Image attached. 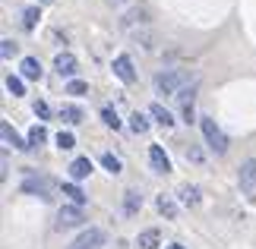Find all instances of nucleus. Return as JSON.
<instances>
[{
    "instance_id": "9",
    "label": "nucleus",
    "mask_w": 256,
    "mask_h": 249,
    "mask_svg": "<svg viewBox=\"0 0 256 249\" xmlns=\"http://www.w3.org/2000/svg\"><path fill=\"white\" fill-rule=\"evenodd\" d=\"M54 69H57V73H60V76H76V69H80V63H76V57L73 54H57L54 57Z\"/></svg>"
},
{
    "instance_id": "28",
    "label": "nucleus",
    "mask_w": 256,
    "mask_h": 249,
    "mask_svg": "<svg viewBox=\"0 0 256 249\" xmlns=\"http://www.w3.org/2000/svg\"><path fill=\"white\" fill-rule=\"evenodd\" d=\"M13 54H16V41H10V38H4V41H0V57H4V60H10Z\"/></svg>"
},
{
    "instance_id": "12",
    "label": "nucleus",
    "mask_w": 256,
    "mask_h": 249,
    "mask_svg": "<svg viewBox=\"0 0 256 249\" xmlns=\"http://www.w3.org/2000/svg\"><path fill=\"white\" fill-rule=\"evenodd\" d=\"M88 174H92V161H88V158H76V161L70 164V177H73V180H86Z\"/></svg>"
},
{
    "instance_id": "2",
    "label": "nucleus",
    "mask_w": 256,
    "mask_h": 249,
    "mask_svg": "<svg viewBox=\"0 0 256 249\" xmlns=\"http://www.w3.org/2000/svg\"><path fill=\"white\" fill-rule=\"evenodd\" d=\"M200 126H202V136H206V142H209V148H212L215 155L228 152V136L218 129V123H215L212 117H200Z\"/></svg>"
},
{
    "instance_id": "6",
    "label": "nucleus",
    "mask_w": 256,
    "mask_h": 249,
    "mask_svg": "<svg viewBox=\"0 0 256 249\" xmlns=\"http://www.w3.org/2000/svg\"><path fill=\"white\" fill-rule=\"evenodd\" d=\"M238 183L244 193H253L256 189V158H250V161H244L240 164V171H238Z\"/></svg>"
},
{
    "instance_id": "13",
    "label": "nucleus",
    "mask_w": 256,
    "mask_h": 249,
    "mask_svg": "<svg viewBox=\"0 0 256 249\" xmlns=\"http://www.w3.org/2000/svg\"><path fill=\"white\" fill-rule=\"evenodd\" d=\"M136 22L146 25L149 22V13H146V9H130V13L124 16V28H130V32H136Z\"/></svg>"
},
{
    "instance_id": "10",
    "label": "nucleus",
    "mask_w": 256,
    "mask_h": 249,
    "mask_svg": "<svg viewBox=\"0 0 256 249\" xmlns=\"http://www.w3.org/2000/svg\"><path fill=\"white\" fill-rule=\"evenodd\" d=\"M0 136H4V142H6V145H13V148H28V142H22V139L16 136V129L10 126V120L0 123Z\"/></svg>"
},
{
    "instance_id": "24",
    "label": "nucleus",
    "mask_w": 256,
    "mask_h": 249,
    "mask_svg": "<svg viewBox=\"0 0 256 249\" xmlns=\"http://www.w3.org/2000/svg\"><path fill=\"white\" fill-rule=\"evenodd\" d=\"M6 88H10V95H26V85H22V79L19 76H6Z\"/></svg>"
},
{
    "instance_id": "31",
    "label": "nucleus",
    "mask_w": 256,
    "mask_h": 249,
    "mask_svg": "<svg viewBox=\"0 0 256 249\" xmlns=\"http://www.w3.org/2000/svg\"><path fill=\"white\" fill-rule=\"evenodd\" d=\"M35 117H42V120H48V117H51V107H48V101H35Z\"/></svg>"
},
{
    "instance_id": "8",
    "label": "nucleus",
    "mask_w": 256,
    "mask_h": 249,
    "mask_svg": "<svg viewBox=\"0 0 256 249\" xmlns=\"http://www.w3.org/2000/svg\"><path fill=\"white\" fill-rule=\"evenodd\" d=\"M149 164H152L155 174H168V171H171V158L164 155L162 145H152V148H149Z\"/></svg>"
},
{
    "instance_id": "34",
    "label": "nucleus",
    "mask_w": 256,
    "mask_h": 249,
    "mask_svg": "<svg viewBox=\"0 0 256 249\" xmlns=\"http://www.w3.org/2000/svg\"><path fill=\"white\" fill-rule=\"evenodd\" d=\"M108 3H120V0H108Z\"/></svg>"
},
{
    "instance_id": "5",
    "label": "nucleus",
    "mask_w": 256,
    "mask_h": 249,
    "mask_svg": "<svg viewBox=\"0 0 256 249\" xmlns=\"http://www.w3.org/2000/svg\"><path fill=\"white\" fill-rule=\"evenodd\" d=\"M104 243H108L104 231H98V227H88V231H82V234L70 243V249H102Z\"/></svg>"
},
{
    "instance_id": "17",
    "label": "nucleus",
    "mask_w": 256,
    "mask_h": 249,
    "mask_svg": "<svg viewBox=\"0 0 256 249\" xmlns=\"http://www.w3.org/2000/svg\"><path fill=\"white\" fill-rule=\"evenodd\" d=\"M124 208H126V215H136L142 208V196L136 193V189H130V193H124Z\"/></svg>"
},
{
    "instance_id": "19",
    "label": "nucleus",
    "mask_w": 256,
    "mask_h": 249,
    "mask_svg": "<svg viewBox=\"0 0 256 249\" xmlns=\"http://www.w3.org/2000/svg\"><path fill=\"white\" fill-rule=\"evenodd\" d=\"M60 120H66V123H82V111L76 104H64L60 107Z\"/></svg>"
},
{
    "instance_id": "11",
    "label": "nucleus",
    "mask_w": 256,
    "mask_h": 249,
    "mask_svg": "<svg viewBox=\"0 0 256 249\" xmlns=\"http://www.w3.org/2000/svg\"><path fill=\"white\" fill-rule=\"evenodd\" d=\"M158 243H162V234L155 231V227L152 231H142L140 237H136V246L140 249H158Z\"/></svg>"
},
{
    "instance_id": "3",
    "label": "nucleus",
    "mask_w": 256,
    "mask_h": 249,
    "mask_svg": "<svg viewBox=\"0 0 256 249\" xmlns=\"http://www.w3.org/2000/svg\"><path fill=\"white\" fill-rule=\"evenodd\" d=\"M22 193L51 199V193H54V180H51V177H44V174H28L26 180H22Z\"/></svg>"
},
{
    "instance_id": "33",
    "label": "nucleus",
    "mask_w": 256,
    "mask_h": 249,
    "mask_svg": "<svg viewBox=\"0 0 256 249\" xmlns=\"http://www.w3.org/2000/svg\"><path fill=\"white\" fill-rule=\"evenodd\" d=\"M168 249H184V246H177V243H174V246H168Z\"/></svg>"
},
{
    "instance_id": "35",
    "label": "nucleus",
    "mask_w": 256,
    "mask_h": 249,
    "mask_svg": "<svg viewBox=\"0 0 256 249\" xmlns=\"http://www.w3.org/2000/svg\"><path fill=\"white\" fill-rule=\"evenodd\" d=\"M42 3H51V0H42Z\"/></svg>"
},
{
    "instance_id": "25",
    "label": "nucleus",
    "mask_w": 256,
    "mask_h": 249,
    "mask_svg": "<svg viewBox=\"0 0 256 249\" xmlns=\"http://www.w3.org/2000/svg\"><path fill=\"white\" fill-rule=\"evenodd\" d=\"M130 129H133V133H146V129H149V120H146V117L136 111V114L130 117Z\"/></svg>"
},
{
    "instance_id": "30",
    "label": "nucleus",
    "mask_w": 256,
    "mask_h": 249,
    "mask_svg": "<svg viewBox=\"0 0 256 249\" xmlns=\"http://www.w3.org/2000/svg\"><path fill=\"white\" fill-rule=\"evenodd\" d=\"M102 120H104L108 126H114V129H117V126H120V120H117V114L111 111V107H104V111H102Z\"/></svg>"
},
{
    "instance_id": "15",
    "label": "nucleus",
    "mask_w": 256,
    "mask_h": 249,
    "mask_svg": "<svg viewBox=\"0 0 256 249\" xmlns=\"http://www.w3.org/2000/svg\"><path fill=\"white\" fill-rule=\"evenodd\" d=\"M19 69H22V79H42V63H38L35 57H26Z\"/></svg>"
},
{
    "instance_id": "16",
    "label": "nucleus",
    "mask_w": 256,
    "mask_h": 249,
    "mask_svg": "<svg viewBox=\"0 0 256 249\" xmlns=\"http://www.w3.org/2000/svg\"><path fill=\"white\" fill-rule=\"evenodd\" d=\"M64 196L70 199V205H80V208L86 205V193H82L76 183H64Z\"/></svg>"
},
{
    "instance_id": "26",
    "label": "nucleus",
    "mask_w": 256,
    "mask_h": 249,
    "mask_svg": "<svg viewBox=\"0 0 256 249\" xmlns=\"http://www.w3.org/2000/svg\"><path fill=\"white\" fill-rule=\"evenodd\" d=\"M57 145H60L64 152H70V148H76V139H73V133H57Z\"/></svg>"
},
{
    "instance_id": "20",
    "label": "nucleus",
    "mask_w": 256,
    "mask_h": 249,
    "mask_svg": "<svg viewBox=\"0 0 256 249\" xmlns=\"http://www.w3.org/2000/svg\"><path fill=\"white\" fill-rule=\"evenodd\" d=\"M158 212L168 218V221H174V218H177V205L171 202V196H158Z\"/></svg>"
},
{
    "instance_id": "27",
    "label": "nucleus",
    "mask_w": 256,
    "mask_h": 249,
    "mask_svg": "<svg viewBox=\"0 0 256 249\" xmlns=\"http://www.w3.org/2000/svg\"><path fill=\"white\" fill-rule=\"evenodd\" d=\"M102 164H104V171H111V174H120V161H117L114 155H102Z\"/></svg>"
},
{
    "instance_id": "18",
    "label": "nucleus",
    "mask_w": 256,
    "mask_h": 249,
    "mask_svg": "<svg viewBox=\"0 0 256 249\" xmlns=\"http://www.w3.org/2000/svg\"><path fill=\"white\" fill-rule=\"evenodd\" d=\"M149 114L155 117V120H158L164 129H168V126H174V117H171V111H168V107H162V104H152L149 107Z\"/></svg>"
},
{
    "instance_id": "21",
    "label": "nucleus",
    "mask_w": 256,
    "mask_h": 249,
    "mask_svg": "<svg viewBox=\"0 0 256 249\" xmlns=\"http://www.w3.org/2000/svg\"><path fill=\"white\" fill-rule=\"evenodd\" d=\"M44 139H48V129H44V126H32V129H28V148L42 145Z\"/></svg>"
},
{
    "instance_id": "4",
    "label": "nucleus",
    "mask_w": 256,
    "mask_h": 249,
    "mask_svg": "<svg viewBox=\"0 0 256 249\" xmlns=\"http://www.w3.org/2000/svg\"><path fill=\"white\" fill-rule=\"evenodd\" d=\"M86 221L82 208L80 205H64L60 212H57V231H73V227H80Z\"/></svg>"
},
{
    "instance_id": "14",
    "label": "nucleus",
    "mask_w": 256,
    "mask_h": 249,
    "mask_svg": "<svg viewBox=\"0 0 256 249\" xmlns=\"http://www.w3.org/2000/svg\"><path fill=\"white\" fill-rule=\"evenodd\" d=\"M177 196H180V202L184 205H200V189H196V186H190V183H184L180 189H177Z\"/></svg>"
},
{
    "instance_id": "22",
    "label": "nucleus",
    "mask_w": 256,
    "mask_h": 249,
    "mask_svg": "<svg viewBox=\"0 0 256 249\" xmlns=\"http://www.w3.org/2000/svg\"><path fill=\"white\" fill-rule=\"evenodd\" d=\"M193 95H196V82H190L186 88H180V92H177V101H180L184 107H190L193 104Z\"/></svg>"
},
{
    "instance_id": "29",
    "label": "nucleus",
    "mask_w": 256,
    "mask_h": 249,
    "mask_svg": "<svg viewBox=\"0 0 256 249\" xmlns=\"http://www.w3.org/2000/svg\"><path fill=\"white\" fill-rule=\"evenodd\" d=\"M86 82H80V79H70V85H66V95H86Z\"/></svg>"
},
{
    "instance_id": "32",
    "label": "nucleus",
    "mask_w": 256,
    "mask_h": 249,
    "mask_svg": "<svg viewBox=\"0 0 256 249\" xmlns=\"http://www.w3.org/2000/svg\"><path fill=\"white\" fill-rule=\"evenodd\" d=\"M186 158H190V161H202V152L200 148H186Z\"/></svg>"
},
{
    "instance_id": "1",
    "label": "nucleus",
    "mask_w": 256,
    "mask_h": 249,
    "mask_svg": "<svg viewBox=\"0 0 256 249\" xmlns=\"http://www.w3.org/2000/svg\"><path fill=\"white\" fill-rule=\"evenodd\" d=\"M190 82H196V79H190L186 69H162V73L155 76V92L158 95H177Z\"/></svg>"
},
{
    "instance_id": "23",
    "label": "nucleus",
    "mask_w": 256,
    "mask_h": 249,
    "mask_svg": "<svg viewBox=\"0 0 256 249\" xmlns=\"http://www.w3.org/2000/svg\"><path fill=\"white\" fill-rule=\"evenodd\" d=\"M38 19H42L38 6H28L26 13H22V25H26V28H35V25H38Z\"/></svg>"
},
{
    "instance_id": "7",
    "label": "nucleus",
    "mask_w": 256,
    "mask_h": 249,
    "mask_svg": "<svg viewBox=\"0 0 256 249\" xmlns=\"http://www.w3.org/2000/svg\"><path fill=\"white\" fill-rule=\"evenodd\" d=\"M114 76L120 79V82H136V69H133V60L126 54H120V57H114Z\"/></svg>"
}]
</instances>
